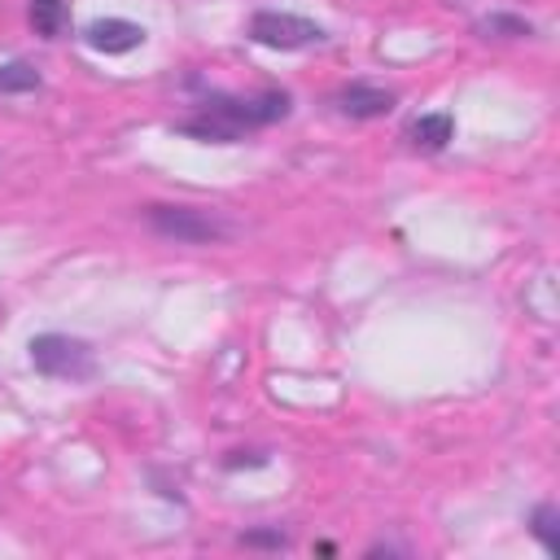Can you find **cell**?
<instances>
[{"mask_svg":"<svg viewBox=\"0 0 560 560\" xmlns=\"http://www.w3.org/2000/svg\"><path fill=\"white\" fill-rule=\"evenodd\" d=\"M140 214H144V223H149L153 236L175 241V245H219V241H232V236H236V223L223 219V214L210 210V206L149 201Z\"/></svg>","mask_w":560,"mask_h":560,"instance_id":"cell-2","label":"cell"},{"mask_svg":"<svg viewBox=\"0 0 560 560\" xmlns=\"http://www.w3.org/2000/svg\"><path fill=\"white\" fill-rule=\"evenodd\" d=\"M267 464V451H245V446H236V451H228L223 455V472H236V468H262Z\"/></svg>","mask_w":560,"mask_h":560,"instance_id":"cell-13","label":"cell"},{"mask_svg":"<svg viewBox=\"0 0 560 560\" xmlns=\"http://www.w3.org/2000/svg\"><path fill=\"white\" fill-rule=\"evenodd\" d=\"M556 525H560V508L556 503H534V512L525 516V529L542 542L547 556H560V529Z\"/></svg>","mask_w":560,"mask_h":560,"instance_id":"cell-10","label":"cell"},{"mask_svg":"<svg viewBox=\"0 0 560 560\" xmlns=\"http://www.w3.org/2000/svg\"><path fill=\"white\" fill-rule=\"evenodd\" d=\"M149 39V31L131 18H96L83 26V44L92 52H105V57H122V52H136L140 44Z\"/></svg>","mask_w":560,"mask_h":560,"instance_id":"cell-5","label":"cell"},{"mask_svg":"<svg viewBox=\"0 0 560 560\" xmlns=\"http://www.w3.org/2000/svg\"><path fill=\"white\" fill-rule=\"evenodd\" d=\"M236 542L249 547V551H284L289 547V529H280V525H254V529H241Z\"/></svg>","mask_w":560,"mask_h":560,"instance_id":"cell-12","label":"cell"},{"mask_svg":"<svg viewBox=\"0 0 560 560\" xmlns=\"http://www.w3.org/2000/svg\"><path fill=\"white\" fill-rule=\"evenodd\" d=\"M245 39L258 48H276V52H306V48H324L328 31L289 9H254L245 22Z\"/></svg>","mask_w":560,"mask_h":560,"instance_id":"cell-4","label":"cell"},{"mask_svg":"<svg viewBox=\"0 0 560 560\" xmlns=\"http://www.w3.org/2000/svg\"><path fill=\"white\" fill-rule=\"evenodd\" d=\"M402 136H407V144H411L416 153H442V149L455 140V118H451L446 109H433V114L411 118Z\"/></svg>","mask_w":560,"mask_h":560,"instance_id":"cell-7","label":"cell"},{"mask_svg":"<svg viewBox=\"0 0 560 560\" xmlns=\"http://www.w3.org/2000/svg\"><path fill=\"white\" fill-rule=\"evenodd\" d=\"M26 22L39 39H61L70 31V4L66 0H26Z\"/></svg>","mask_w":560,"mask_h":560,"instance_id":"cell-8","label":"cell"},{"mask_svg":"<svg viewBox=\"0 0 560 560\" xmlns=\"http://www.w3.org/2000/svg\"><path fill=\"white\" fill-rule=\"evenodd\" d=\"M44 88V74L31 61H0V96H31Z\"/></svg>","mask_w":560,"mask_h":560,"instance_id":"cell-9","label":"cell"},{"mask_svg":"<svg viewBox=\"0 0 560 560\" xmlns=\"http://www.w3.org/2000/svg\"><path fill=\"white\" fill-rule=\"evenodd\" d=\"M188 92H197V101L184 118L171 122V131L197 144H241L254 131H267L293 114V96L284 88L223 92V88H206L201 74H188Z\"/></svg>","mask_w":560,"mask_h":560,"instance_id":"cell-1","label":"cell"},{"mask_svg":"<svg viewBox=\"0 0 560 560\" xmlns=\"http://www.w3.org/2000/svg\"><path fill=\"white\" fill-rule=\"evenodd\" d=\"M477 35L481 39H529L534 35V22L521 18V13H486L477 22Z\"/></svg>","mask_w":560,"mask_h":560,"instance_id":"cell-11","label":"cell"},{"mask_svg":"<svg viewBox=\"0 0 560 560\" xmlns=\"http://www.w3.org/2000/svg\"><path fill=\"white\" fill-rule=\"evenodd\" d=\"M332 105H337V114H346V118H354V122H372V118H385V114L398 105V96H394L389 88H381V83L354 79V83L337 88Z\"/></svg>","mask_w":560,"mask_h":560,"instance_id":"cell-6","label":"cell"},{"mask_svg":"<svg viewBox=\"0 0 560 560\" xmlns=\"http://www.w3.org/2000/svg\"><path fill=\"white\" fill-rule=\"evenodd\" d=\"M31 368L48 381H92L96 376V350L83 337L70 332H35L26 341Z\"/></svg>","mask_w":560,"mask_h":560,"instance_id":"cell-3","label":"cell"}]
</instances>
